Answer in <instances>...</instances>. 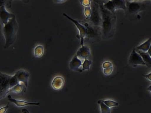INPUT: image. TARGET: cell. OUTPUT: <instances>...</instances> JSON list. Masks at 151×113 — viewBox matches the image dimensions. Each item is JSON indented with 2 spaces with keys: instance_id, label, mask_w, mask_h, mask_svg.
<instances>
[{
  "instance_id": "1",
  "label": "cell",
  "mask_w": 151,
  "mask_h": 113,
  "mask_svg": "<svg viewBox=\"0 0 151 113\" xmlns=\"http://www.w3.org/2000/svg\"><path fill=\"white\" fill-rule=\"evenodd\" d=\"M29 76V72L23 69L17 70L13 75L0 72V100L5 98L10 90L19 84L24 83L28 87Z\"/></svg>"
},
{
  "instance_id": "2",
  "label": "cell",
  "mask_w": 151,
  "mask_h": 113,
  "mask_svg": "<svg viewBox=\"0 0 151 113\" xmlns=\"http://www.w3.org/2000/svg\"><path fill=\"white\" fill-rule=\"evenodd\" d=\"M6 23L7 24L5 23L3 29V33L6 40L5 48L7 47L14 42L18 28L14 15Z\"/></svg>"
},
{
  "instance_id": "3",
  "label": "cell",
  "mask_w": 151,
  "mask_h": 113,
  "mask_svg": "<svg viewBox=\"0 0 151 113\" xmlns=\"http://www.w3.org/2000/svg\"><path fill=\"white\" fill-rule=\"evenodd\" d=\"M100 9L102 19L101 25L103 33L104 35L107 34L110 32L113 27L112 13L105 9L103 5L100 6Z\"/></svg>"
},
{
  "instance_id": "4",
  "label": "cell",
  "mask_w": 151,
  "mask_h": 113,
  "mask_svg": "<svg viewBox=\"0 0 151 113\" xmlns=\"http://www.w3.org/2000/svg\"><path fill=\"white\" fill-rule=\"evenodd\" d=\"M99 12L98 4L93 3L92 4L91 13L89 19L93 24L96 26L102 25V19Z\"/></svg>"
},
{
  "instance_id": "5",
  "label": "cell",
  "mask_w": 151,
  "mask_h": 113,
  "mask_svg": "<svg viewBox=\"0 0 151 113\" xmlns=\"http://www.w3.org/2000/svg\"><path fill=\"white\" fill-rule=\"evenodd\" d=\"M63 15L73 22L76 25L79 31V37L81 39L80 44L83 46L84 38L86 36L87 29L86 27L80 24L77 21L71 18L66 14L64 13Z\"/></svg>"
},
{
  "instance_id": "6",
  "label": "cell",
  "mask_w": 151,
  "mask_h": 113,
  "mask_svg": "<svg viewBox=\"0 0 151 113\" xmlns=\"http://www.w3.org/2000/svg\"><path fill=\"white\" fill-rule=\"evenodd\" d=\"M8 100L11 102L14 103L18 107H22L29 105H39L40 103L39 102H29L25 100L16 99L13 98L10 95L7 96Z\"/></svg>"
},
{
  "instance_id": "7",
  "label": "cell",
  "mask_w": 151,
  "mask_h": 113,
  "mask_svg": "<svg viewBox=\"0 0 151 113\" xmlns=\"http://www.w3.org/2000/svg\"><path fill=\"white\" fill-rule=\"evenodd\" d=\"M129 62L130 64L134 66L145 64L141 56L135 50H134L131 54Z\"/></svg>"
},
{
  "instance_id": "8",
  "label": "cell",
  "mask_w": 151,
  "mask_h": 113,
  "mask_svg": "<svg viewBox=\"0 0 151 113\" xmlns=\"http://www.w3.org/2000/svg\"><path fill=\"white\" fill-rule=\"evenodd\" d=\"M65 82L63 78L60 76L55 77L52 80L51 85L52 88L55 90H59L63 88Z\"/></svg>"
},
{
  "instance_id": "9",
  "label": "cell",
  "mask_w": 151,
  "mask_h": 113,
  "mask_svg": "<svg viewBox=\"0 0 151 113\" xmlns=\"http://www.w3.org/2000/svg\"><path fill=\"white\" fill-rule=\"evenodd\" d=\"M82 62L81 60L76 55H75L70 61L69 66L70 69L72 70L82 72L81 69L80 68L82 66Z\"/></svg>"
},
{
  "instance_id": "10",
  "label": "cell",
  "mask_w": 151,
  "mask_h": 113,
  "mask_svg": "<svg viewBox=\"0 0 151 113\" xmlns=\"http://www.w3.org/2000/svg\"><path fill=\"white\" fill-rule=\"evenodd\" d=\"M76 55L81 59H88L91 55L90 51L88 47L83 45L78 49Z\"/></svg>"
},
{
  "instance_id": "11",
  "label": "cell",
  "mask_w": 151,
  "mask_h": 113,
  "mask_svg": "<svg viewBox=\"0 0 151 113\" xmlns=\"http://www.w3.org/2000/svg\"><path fill=\"white\" fill-rule=\"evenodd\" d=\"M141 56L145 64L148 67H151V57L148 52L138 50L136 51Z\"/></svg>"
},
{
  "instance_id": "12",
  "label": "cell",
  "mask_w": 151,
  "mask_h": 113,
  "mask_svg": "<svg viewBox=\"0 0 151 113\" xmlns=\"http://www.w3.org/2000/svg\"><path fill=\"white\" fill-rule=\"evenodd\" d=\"M44 51V48L43 46L41 45H37L34 49V56L36 57H40L43 55Z\"/></svg>"
},
{
  "instance_id": "13",
  "label": "cell",
  "mask_w": 151,
  "mask_h": 113,
  "mask_svg": "<svg viewBox=\"0 0 151 113\" xmlns=\"http://www.w3.org/2000/svg\"><path fill=\"white\" fill-rule=\"evenodd\" d=\"M97 102L100 107L101 113H110L111 109L103 102V100H99Z\"/></svg>"
},
{
  "instance_id": "14",
  "label": "cell",
  "mask_w": 151,
  "mask_h": 113,
  "mask_svg": "<svg viewBox=\"0 0 151 113\" xmlns=\"http://www.w3.org/2000/svg\"><path fill=\"white\" fill-rule=\"evenodd\" d=\"M115 10L119 9H125L126 6L124 1L112 0Z\"/></svg>"
},
{
  "instance_id": "15",
  "label": "cell",
  "mask_w": 151,
  "mask_h": 113,
  "mask_svg": "<svg viewBox=\"0 0 151 113\" xmlns=\"http://www.w3.org/2000/svg\"><path fill=\"white\" fill-rule=\"evenodd\" d=\"M151 39L148 40L145 43L137 47V50H141L142 51L146 52L149 48L151 43Z\"/></svg>"
},
{
  "instance_id": "16",
  "label": "cell",
  "mask_w": 151,
  "mask_h": 113,
  "mask_svg": "<svg viewBox=\"0 0 151 113\" xmlns=\"http://www.w3.org/2000/svg\"><path fill=\"white\" fill-rule=\"evenodd\" d=\"M91 64L92 62L91 60H89L88 59H85L82 64V71L89 70Z\"/></svg>"
},
{
  "instance_id": "17",
  "label": "cell",
  "mask_w": 151,
  "mask_h": 113,
  "mask_svg": "<svg viewBox=\"0 0 151 113\" xmlns=\"http://www.w3.org/2000/svg\"><path fill=\"white\" fill-rule=\"evenodd\" d=\"M103 102L108 107H112L117 106L119 103L114 100L110 99L103 100Z\"/></svg>"
},
{
  "instance_id": "18",
  "label": "cell",
  "mask_w": 151,
  "mask_h": 113,
  "mask_svg": "<svg viewBox=\"0 0 151 113\" xmlns=\"http://www.w3.org/2000/svg\"><path fill=\"white\" fill-rule=\"evenodd\" d=\"M113 69L112 66L104 69L103 73L106 75H108L112 72Z\"/></svg>"
},
{
  "instance_id": "19",
  "label": "cell",
  "mask_w": 151,
  "mask_h": 113,
  "mask_svg": "<svg viewBox=\"0 0 151 113\" xmlns=\"http://www.w3.org/2000/svg\"><path fill=\"white\" fill-rule=\"evenodd\" d=\"M85 14L87 17H90L91 14V9L90 7H86L84 11Z\"/></svg>"
},
{
  "instance_id": "20",
  "label": "cell",
  "mask_w": 151,
  "mask_h": 113,
  "mask_svg": "<svg viewBox=\"0 0 151 113\" xmlns=\"http://www.w3.org/2000/svg\"><path fill=\"white\" fill-rule=\"evenodd\" d=\"M9 107V103L5 106L1 107L0 109V113H6Z\"/></svg>"
},
{
  "instance_id": "21",
  "label": "cell",
  "mask_w": 151,
  "mask_h": 113,
  "mask_svg": "<svg viewBox=\"0 0 151 113\" xmlns=\"http://www.w3.org/2000/svg\"><path fill=\"white\" fill-rule=\"evenodd\" d=\"M112 64L110 62L107 61L105 62L102 64V67L104 69L108 68L112 66Z\"/></svg>"
},
{
  "instance_id": "22",
  "label": "cell",
  "mask_w": 151,
  "mask_h": 113,
  "mask_svg": "<svg viewBox=\"0 0 151 113\" xmlns=\"http://www.w3.org/2000/svg\"><path fill=\"white\" fill-rule=\"evenodd\" d=\"M90 1H83V4L84 5L88 6L90 4Z\"/></svg>"
},
{
  "instance_id": "23",
  "label": "cell",
  "mask_w": 151,
  "mask_h": 113,
  "mask_svg": "<svg viewBox=\"0 0 151 113\" xmlns=\"http://www.w3.org/2000/svg\"><path fill=\"white\" fill-rule=\"evenodd\" d=\"M145 77L151 81V72L150 73L144 75Z\"/></svg>"
},
{
  "instance_id": "24",
  "label": "cell",
  "mask_w": 151,
  "mask_h": 113,
  "mask_svg": "<svg viewBox=\"0 0 151 113\" xmlns=\"http://www.w3.org/2000/svg\"><path fill=\"white\" fill-rule=\"evenodd\" d=\"M22 113H30L29 111L25 108L22 109Z\"/></svg>"
},
{
  "instance_id": "25",
  "label": "cell",
  "mask_w": 151,
  "mask_h": 113,
  "mask_svg": "<svg viewBox=\"0 0 151 113\" xmlns=\"http://www.w3.org/2000/svg\"><path fill=\"white\" fill-rule=\"evenodd\" d=\"M148 53L151 57V44L150 47L149 49L148 50Z\"/></svg>"
},
{
  "instance_id": "26",
  "label": "cell",
  "mask_w": 151,
  "mask_h": 113,
  "mask_svg": "<svg viewBox=\"0 0 151 113\" xmlns=\"http://www.w3.org/2000/svg\"><path fill=\"white\" fill-rule=\"evenodd\" d=\"M147 89L151 92V85L147 88Z\"/></svg>"
}]
</instances>
